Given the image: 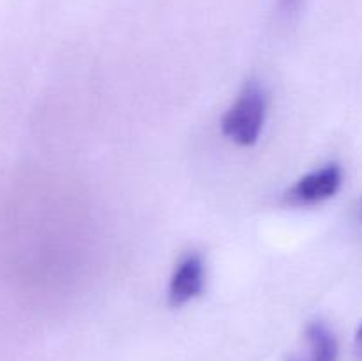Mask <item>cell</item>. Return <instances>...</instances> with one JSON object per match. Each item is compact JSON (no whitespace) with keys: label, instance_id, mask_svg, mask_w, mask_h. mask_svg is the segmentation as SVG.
Instances as JSON below:
<instances>
[{"label":"cell","instance_id":"1","mask_svg":"<svg viewBox=\"0 0 362 361\" xmlns=\"http://www.w3.org/2000/svg\"><path fill=\"white\" fill-rule=\"evenodd\" d=\"M267 115V98L258 84H247L221 119L226 138L240 147H251L262 134Z\"/></svg>","mask_w":362,"mask_h":361},{"label":"cell","instance_id":"2","mask_svg":"<svg viewBox=\"0 0 362 361\" xmlns=\"http://www.w3.org/2000/svg\"><path fill=\"white\" fill-rule=\"evenodd\" d=\"M343 183L341 166L329 163L300 177L285 193V202L290 205H317L329 200L339 191Z\"/></svg>","mask_w":362,"mask_h":361},{"label":"cell","instance_id":"3","mask_svg":"<svg viewBox=\"0 0 362 361\" xmlns=\"http://www.w3.org/2000/svg\"><path fill=\"white\" fill-rule=\"evenodd\" d=\"M205 268L198 253H187L177 262L168 285V303L179 308L204 292Z\"/></svg>","mask_w":362,"mask_h":361},{"label":"cell","instance_id":"4","mask_svg":"<svg viewBox=\"0 0 362 361\" xmlns=\"http://www.w3.org/2000/svg\"><path fill=\"white\" fill-rule=\"evenodd\" d=\"M338 342L324 322H311L304 335V349L293 361H336Z\"/></svg>","mask_w":362,"mask_h":361},{"label":"cell","instance_id":"5","mask_svg":"<svg viewBox=\"0 0 362 361\" xmlns=\"http://www.w3.org/2000/svg\"><path fill=\"white\" fill-rule=\"evenodd\" d=\"M354 347H356V356L357 360L362 361V324L359 326L356 333V342H354Z\"/></svg>","mask_w":362,"mask_h":361},{"label":"cell","instance_id":"6","mask_svg":"<svg viewBox=\"0 0 362 361\" xmlns=\"http://www.w3.org/2000/svg\"><path fill=\"white\" fill-rule=\"evenodd\" d=\"M299 2H300V0H281V7L285 11H293Z\"/></svg>","mask_w":362,"mask_h":361},{"label":"cell","instance_id":"7","mask_svg":"<svg viewBox=\"0 0 362 361\" xmlns=\"http://www.w3.org/2000/svg\"><path fill=\"white\" fill-rule=\"evenodd\" d=\"M359 218L362 219V198H361V204H359Z\"/></svg>","mask_w":362,"mask_h":361}]
</instances>
